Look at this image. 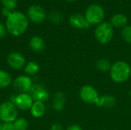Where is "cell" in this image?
<instances>
[{"label": "cell", "mask_w": 131, "mask_h": 130, "mask_svg": "<svg viewBox=\"0 0 131 130\" xmlns=\"http://www.w3.org/2000/svg\"><path fill=\"white\" fill-rule=\"evenodd\" d=\"M40 66L35 61H29L24 67V71L28 76H33L38 73Z\"/></svg>", "instance_id": "cell-19"}, {"label": "cell", "mask_w": 131, "mask_h": 130, "mask_svg": "<svg viewBox=\"0 0 131 130\" xmlns=\"http://www.w3.org/2000/svg\"><path fill=\"white\" fill-rule=\"evenodd\" d=\"M16 130H27L28 129L29 124L26 119L23 117L17 118L13 123Z\"/></svg>", "instance_id": "cell-21"}, {"label": "cell", "mask_w": 131, "mask_h": 130, "mask_svg": "<svg viewBox=\"0 0 131 130\" xmlns=\"http://www.w3.org/2000/svg\"><path fill=\"white\" fill-rule=\"evenodd\" d=\"M50 130H64V127L60 123H54L51 125Z\"/></svg>", "instance_id": "cell-27"}, {"label": "cell", "mask_w": 131, "mask_h": 130, "mask_svg": "<svg viewBox=\"0 0 131 130\" xmlns=\"http://www.w3.org/2000/svg\"><path fill=\"white\" fill-rule=\"evenodd\" d=\"M7 64L13 70H21L26 64L25 57L19 52L13 51L8 54L6 58Z\"/></svg>", "instance_id": "cell-11"}, {"label": "cell", "mask_w": 131, "mask_h": 130, "mask_svg": "<svg viewBox=\"0 0 131 130\" xmlns=\"http://www.w3.org/2000/svg\"><path fill=\"white\" fill-rule=\"evenodd\" d=\"M28 25L29 20L27 15L18 11H12L5 21L7 31L15 37L23 34L28 29Z\"/></svg>", "instance_id": "cell-1"}, {"label": "cell", "mask_w": 131, "mask_h": 130, "mask_svg": "<svg viewBox=\"0 0 131 130\" xmlns=\"http://www.w3.org/2000/svg\"><path fill=\"white\" fill-rule=\"evenodd\" d=\"M69 23L73 28L77 29H87L91 26L86 20L85 16L78 13L73 14L70 16Z\"/></svg>", "instance_id": "cell-12"}, {"label": "cell", "mask_w": 131, "mask_h": 130, "mask_svg": "<svg viewBox=\"0 0 131 130\" xmlns=\"http://www.w3.org/2000/svg\"><path fill=\"white\" fill-rule=\"evenodd\" d=\"M29 47L35 52H41L45 50V42L40 36H33L29 41Z\"/></svg>", "instance_id": "cell-15"}, {"label": "cell", "mask_w": 131, "mask_h": 130, "mask_svg": "<svg viewBox=\"0 0 131 130\" xmlns=\"http://www.w3.org/2000/svg\"><path fill=\"white\" fill-rule=\"evenodd\" d=\"M66 130H83V129L77 124H71L70 125Z\"/></svg>", "instance_id": "cell-28"}, {"label": "cell", "mask_w": 131, "mask_h": 130, "mask_svg": "<svg viewBox=\"0 0 131 130\" xmlns=\"http://www.w3.org/2000/svg\"><path fill=\"white\" fill-rule=\"evenodd\" d=\"M2 130H16L13 123H3Z\"/></svg>", "instance_id": "cell-25"}, {"label": "cell", "mask_w": 131, "mask_h": 130, "mask_svg": "<svg viewBox=\"0 0 131 130\" xmlns=\"http://www.w3.org/2000/svg\"><path fill=\"white\" fill-rule=\"evenodd\" d=\"M127 18L124 14H116L111 18V24L113 27L116 28H124L127 24Z\"/></svg>", "instance_id": "cell-17"}, {"label": "cell", "mask_w": 131, "mask_h": 130, "mask_svg": "<svg viewBox=\"0 0 131 130\" xmlns=\"http://www.w3.org/2000/svg\"><path fill=\"white\" fill-rule=\"evenodd\" d=\"M2 122L0 121V130H2Z\"/></svg>", "instance_id": "cell-30"}, {"label": "cell", "mask_w": 131, "mask_h": 130, "mask_svg": "<svg viewBox=\"0 0 131 130\" xmlns=\"http://www.w3.org/2000/svg\"><path fill=\"white\" fill-rule=\"evenodd\" d=\"M129 94H130V97H131V89H130V92H129Z\"/></svg>", "instance_id": "cell-32"}, {"label": "cell", "mask_w": 131, "mask_h": 130, "mask_svg": "<svg viewBox=\"0 0 131 130\" xmlns=\"http://www.w3.org/2000/svg\"><path fill=\"white\" fill-rule=\"evenodd\" d=\"M34 101L45 102L49 99L50 94L47 87L41 84H33L30 91L28 92Z\"/></svg>", "instance_id": "cell-9"}, {"label": "cell", "mask_w": 131, "mask_h": 130, "mask_svg": "<svg viewBox=\"0 0 131 130\" xmlns=\"http://www.w3.org/2000/svg\"><path fill=\"white\" fill-rule=\"evenodd\" d=\"M13 103L18 110L26 111L31 109L34 100L28 93H18V95H12L10 97V100Z\"/></svg>", "instance_id": "cell-6"}, {"label": "cell", "mask_w": 131, "mask_h": 130, "mask_svg": "<svg viewBox=\"0 0 131 130\" xmlns=\"http://www.w3.org/2000/svg\"><path fill=\"white\" fill-rule=\"evenodd\" d=\"M122 38L128 44H131V25L125 26L122 30Z\"/></svg>", "instance_id": "cell-23"}, {"label": "cell", "mask_w": 131, "mask_h": 130, "mask_svg": "<svg viewBox=\"0 0 131 130\" xmlns=\"http://www.w3.org/2000/svg\"><path fill=\"white\" fill-rule=\"evenodd\" d=\"M116 99L111 95H102L99 96L97 98L95 105L98 107L110 109L114 107L116 105Z\"/></svg>", "instance_id": "cell-13"}, {"label": "cell", "mask_w": 131, "mask_h": 130, "mask_svg": "<svg viewBox=\"0 0 131 130\" xmlns=\"http://www.w3.org/2000/svg\"><path fill=\"white\" fill-rule=\"evenodd\" d=\"M104 15V10L101 5L92 4L88 7L84 16L91 25H98L103 22Z\"/></svg>", "instance_id": "cell-5"}, {"label": "cell", "mask_w": 131, "mask_h": 130, "mask_svg": "<svg viewBox=\"0 0 131 130\" xmlns=\"http://www.w3.org/2000/svg\"><path fill=\"white\" fill-rule=\"evenodd\" d=\"M114 27L109 22H102L97 26L94 31L96 40L101 44H108L114 37Z\"/></svg>", "instance_id": "cell-3"}, {"label": "cell", "mask_w": 131, "mask_h": 130, "mask_svg": "<svg viewBox=\"0 0 131 130\" xmlns=\"http://www.w3.org/2000/svg\"><path fill=\"white\" fill-rule=\"evenodd\" d=\"M2 5L3 8H7L12 11H15L18 5V1L17 0H1Z\"/></svg>", "instance_id": "cell-22"}, {"label": "cell", "mask_w": 131, "mask_h": 130, "mask_svg": "<svg viewBox=\"0 0 131 130\" xmlns=\"http://www.w3.org/2000/svg\"><path fill=\"white\" fill-rule=\"evenodd\" d=\"M16 106L11 101H5L0 104V121L14 123L18 118V111Z\"/></svg>", "instance_id": "cell-4"}, {"label": "cell", "mask_w": 131, "mask_h": 130, "mask_svg": "<svg viewBox=\"0 0 131 130\" xmlns=\"http://www.w3.org/2000/svg\"><path fill=\"white\" fill-rule=\"evenodd\" d=\"M130 65L124 61H117L114 62L110 70L111 80L117 84L126 82L130 77Z\"/></svg>", "instance_id": "cell-2"}, {"label": "cell", "mask_w": 131, "mask_h": 130, "mask_svg": "<svg viewBox=\"0 0 131 130\" xmlns=\"http://www.w3.org/2000/svg\"><path fill=\"white\" fill-rule=\"evenodd\" d=\"M48 18H49V20H50L52 23L59 24V23H61V22L63 21V15H62L61 13H59V12L54 11V12H51V13L49 15Z\"/></svg>", "instance_id": "cell-24"}, {"label": "cell", "mask_w": 131, "mask_h": 130, "mask_svg": "<svg viewBox=\"0 0 131 130\" xmlns=\"http://www.w3.org/2000/svg\"><path fill=\"white\" fill-rule=\"evenodd\" d=\"M27 17L31 22L40 24L45 20L47 15L45 9L42 7L34 5L28 8L27 11Z\"/></svg>", "instance_id": "cell-10"}, {"label": "cell", "mask_w": 131, "mask_h": 130, "mask_svg": "<svg viewBox=\"0 0 131 130\" xmlns=\"http://www.w3.org/2000/svg\"><path fill=\"white\" fill-rule=\"evenodd\" d=\"M67 2H74V1H76V0H66Z\"/></svg>", "instance_id": "cell-31"}, {"label": "cell", "mask_w": 131, "mask_h": 130, "mask_svg": "<svg viewBox=\"0 0 131 130\" xmlns=\"http://www.w3.org/2000/svg\"><path fill=\"white\" fill-rule=\"evenodd\" d=\"M13 82L11 74L4 70H0V89L8 87Z\"/></svg>", "instance_id": "cell-18"}, {"label": "cell", "mask_w": 131, "mask_h": 130, "mask_svg": "<svg viewBox=\"0 0 131 130\" xmlns=\"http://www.w3.org/2000/svg\"><path fill=\"white\" fill-rule=\"evenodd\" d=\"M111 65V61L106 58H100L96 61V67L101 72L110 71Z\"/></svg>", "instance_id": "cell-20"}, {"label": "cell", "mask_w": 131, "mask_h": 130, "mask_svg": "<svg viewBox=\"0 0 131 130\" xmlns=\"http://www.w3.org/2000/svg\"><path fill=\"white\" fill-rule=\"evenodd\" d=\"M8 31H7V29H6L5 25L0 22V39L2 38H4L6 35V33Z\"/></svg>", "instance_id": "cell-26"}, {"label": "cell", "mask_w": 131, "mask_h": 130, "mask_svg": "<svg viewBox=\"0 0 131 130\" xmlns=\"http://www.w3.org/2000/svg\"><path fill=\"white\" fill-rule=\"evenodd\" d=\"M79 96L81 100L85 103L95 104L97 98L99 97V93L94 87L86 84L80 89Z\"/></svg>", "instance_id": "cell-7"}, {"label": "cell", "mask_w": 131, "mask_h": 130, "mask_svg": "<svg viewBox=\"0 0 131 130\" xmlns=\"http://www.w3.org/2000/svg\"><path fill=\"white\" fill-rule=\"evenodd\" d=\"M11 12H12V11H10V10H8V9H7V8H3L2 10V15L5 18H7V17L11 14Z\"/></svg>", "instance_id": "cell-29"}, {"label": "cell", "mask_w": 131, "mask_h": 130, "mask_svg": "<svg viewBox=\"0 0 131 130\" xmlns=\"http://www.w3.org/2000/svg\"><path fill=\"white\" fill-rule=\"evenodd\" d=\"M32 85V80L31 77L28 75H20L17 77L12 82L14 90L18 93H28Z\"/></svg>", "instance_id": "cell-8"}, {"label": "cell", "mask_w": 131, "mask_h": 130, "mask_svg": "<svg viewBox=\"0 0 131 130\" xmlns=\"http://www.w3.org/2000/svg\"><path fill=\"white\" fill-rule=\"evenodd\" d=\"M31 114L35 118H41L42 117L46 111L45 105L43 102L40 101H34L31 109Z\"/></svg>", "instance_id": "cell-16"}, {"label": "cell", "mask_w": 131, "mask_h": 130, "mask_svg": "<svg viewBox=\"0 0 131 130\" xmlns=\"http://www.w3.org/2000/svg\"><path fill=\"white\" fill-rule=\"evenodd\" d=\"M66 103V96L61 92H56L52 100V107L55 111H61L64 110Z\"/></svg>", "instance_id": "cell-14"}]
</instances>
